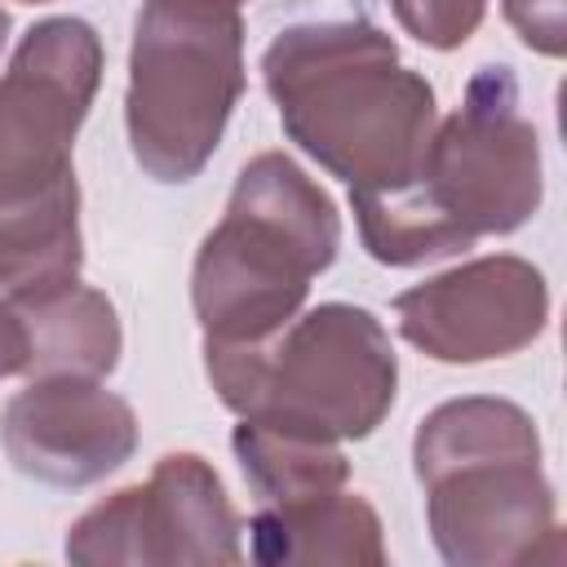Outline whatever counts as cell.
Returning <instances> with one entry per match:
<instances>
[{"label":"cell","instance_id":"5","mask_svg":"<svg viewBox=\"0 0 567 567\" xmlns=\"http://www.w3.org/2000/svg\"><path fill=\"white\" fill-rule=\"evenodd\" d=\"M337 221L301 173L266 155L244 168L230 217L199 257L195 306L217 341H261L306 292V279L332 261Z\"/></svg>","mask_w":567,"mask_h":567},{"label":"cell","instance_id":"10","mask_svg":"<svg viewBox=\"0 0 567 567\" xmlns=\"http://www.w3.org/2000/svg\"><path fill=\"white\" fill-rule=\"evenodd\" d=\"M4 443L18 470L49 483H89L115 470L133 447V416L97 385H40L13 399Z\"/></svg>","mask_w":567,"mask_h":567},{"label":"cell","instance_id":"9","mask_svg":"<svg viewBox=\"0 0 567 567\" xmlns=\"http://www.w3.org/2000/svg\"><path fill=\"white\" fill-rule=\"evenodd\" d=\"M403 332L439 359H487L540 332L545 288L518 261H483L399 297Z\"/></svg>","mask_w":567,"mask_h":567},{"label":"cell","instance_id":"6","mask_svg":"<svg viewBox=\"0 0 567 567\" xmlns=\"http://www.w3.org/2000/svg\"><path fill=\"white\" fill-rule=\"evenodd\" d=\"M430 518L452 563L536 554L554 536V501L536 470V434L509 403H452L416 439Z\"/></svg>","mask_w":567,"mask_h":567},{"label":"cell","instance_id":"7","mask_svg":"<svg viewBox=\"0 0 567 567\" xmlns=\"http://www.w3.org/2000/svg\"><path fill=\"white\" fill-rule=\"evenodd\" d=\"M239 93V22L226 0H151L137 18L128 124L137 159L186 182Z\"/></svg>","mask_w":567,"mask_h":567},{"label":"cell","instance_id":"4","mask_svg":"<svg viewBox=\"0 0 567 567\" xmlns=\"http://www.w3.org/2000/svg\"><path fill=\"white\" fill-rule=\"evenodd\" d=\"M208 372L248 425L323 443L368 434L394 399V359L363 310L323 306L279 350L208 341Z\"/></svg>","mask_w":567,"mask_h":567},{"label":"cell","instance_id":"12","mask_svg":"<svg viewBox=\"0 0 567 567\" xmlns=\"http://www.w3.org/2000/svg\"><path fill=\"white\" fill-rule=\"evenodd\" d=\"M509 18L518 22L527 44L563 53V0H509Z\"/></svg>","mask_w":567,"mask_h":567},{"label":"cell","instance_id":"11","mask_svg":"<svg viewBox=\"0 0 567 567\" xmlns=\"http://www.w3.org/2000/svg\"><path fill=\"white\" fill-rule=\"evenodd\" d=\"M399 13L421 40L447 49V44H456L474 31V22L483 13V0H399Z\"/></svg>","mask_w":567,"mask_h":567},{"label":"cell","instance_id":"1","mask_svg":"<svg viewBox=\"0 0 567 567\" xmlns=\"http://www.w3.org/2000/svg\"><path fill=\"white\" fill-rule=\"evenodd\" d=\"M97 40L84 22H44L0 84V284L18 297L75 275L71 133L89 106Z\"/></svg>","mask_w":567,"mask_h":567},{"label":"cell","instance_id":"3","mask_svg":"<svg viewBox=\"0 0 567 567\" xmlns=\"http://www.w3.org/2000/svg\"><path fill=\"white\" fill-rule=\"evenodd\" d=\"M421 173H434L430 182L421 177V190L359 204L363 235L381 261L456 252L478 230H509L536 208V133L514 115L509 75L474 80L470 111L447 124Z\"/></svg>","mask_w":567,"mask_h":567},{"label":"cell","instance_id":"13","mask_svg":"<svg viewBox=\"0 0 567 567\" xmlns=\"http://www.w3.org/2000/svg\"><path fill=\"white\" fill-rule=\"evenodd\" d=\"M0 35H4V13H0Z\"/></svg>","mask_w":567,"mask_h":567},{"label":"cell","instance_id":"2","mask_svg":"<svg viewBox=\"0 0 567 567\" xmlns=\"http://www.w3.org/2000/svg\"><path fill=\"white\" fill-rule=\"evenodd\" d=\"M266 71L288 128L350 177L354 204L416 186L434 102L416 75L394 66V49L377 31H292L270 49Z\"/></svg>","mask_w":567,"mask_h":567},{"label":"cell","instance_id":"8","mask_svg":"<svg viewBox=\"0 0 567 567\" xmlns=\"http://www.w3.org/2000/svg\"><path fill=\"white\" fill-rule=\"evenodd\" d=\"M66 554L80 563L97 558H221L235 563V518L221 501L217 478L195 456H168L151 487L120 492V501L97 505Z\"/></svg>","mask_w":567,"mask_h":567}]
</instances>
